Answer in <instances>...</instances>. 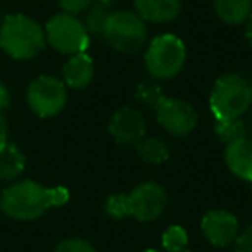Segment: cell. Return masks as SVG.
Masks as SVG:
<instances>
[{"label":"cell","mask_w":252,"mask_h":252,"mask_svg":"<svg viewBox=\"0 0 252 252\" xmlns=\"http://www.w3.org/2000/svg\"><path fill=\"white\" fill-rule=\"evenodd\" d=\"M67 199L69 192L64 187L45 189L33 180H25L0 193V209L12 220L33 221L43 216L50 207L66 204Z\"/></svg>","instance_id":"1"},{"label":"cell","mask_w":252,"mask_h":252,"mask_svg":"<svg viewBox=\"0 0 252 252\" xmlns=\"http://www.w3.org/2000/svg\"><path fill=\"white\" fill-rule=\"evenodd\" d=\"M45 43L43 28L25 14L7 16L0 25V47L12 59H33L45 49Z\"/></svg>","instance_id":"2"},{"label":"cell","mask_w":252,"mask_h":252,"mask_svg":"<svg viewBox=\"0 0 252 252\" xmlns=\"http://www.w3.org/2000/svg\"><path fill=\"white\" fill-rule=\"evenodd\" d=\"M209 107L216 119L242 118L252 107V83L237 73L223 74L211 90Z\"/></svg>","instance_id":"3"},{"label":"cell","mask_w":252,"mask_h":252,"mask_svg":"<svg viewBox=\"0 0 252 252\" xmlns=\"http://www.w3.org/2000/svg\"><path fill=\"white\" fill-rule=\"evenodd\" d=\"M187 63V47L171 33L159 35L149 43L144 56L145 69L156 81H166L180 74Z\"/></svg>","instance_id":"4"},{"label":"cell","mask_w":252,"mask_h":252,"mask_svg":"<svg viewBox=\"0 0 252 252\" xmlns=\"http://www.w3.org/2000/svg\"><path fill=\"white\" fill-rule=\"evenodd\" d=\"M105 43L119 54H137L147 43L145 21L133 11H116L109 16L104 28Z\"/></svg>","instance_id":"5"},{"label":"cell","mask_w":252,"mask_h":252,"mask_svg":"<svg viewBox=\"0 0 252 252\" xmlns=\"http://www.w3.org/2000/svg\"><path fill=\"white\" fill-rule=\"evenodd\" d=\"M45 40L54 50L64 56L87 52L90 47V35L85 25L71 14H57L49 19L45 26Z\"/></svg>","instance_id":"6"},{"label":"cell","mask_w":252,"mask_h":252,"mask_svg":"<svg viewBox=\"0 0 252 252\" xmlns=\"http://www.w3.org/2000/svg\"><path fill=\"white\" fill-rule=\"evenodd\" d=\"M28 105L40 118H52L63 112L67 102V90L64 81L54 76H38L26 92Z\"/></svg>","instance_id":"7"},{"label":"cell","mask_w":252,"mask_h":252,"mask_svg":"<svg viewBox=\"0 0 252 252\" xmlns=\"http://www.w3.org/2000/svg\"><path fill=\"white\" fill-rule=\"evenodd\" d=\"M158 123L171 137L183 138L195 130L199 114L195 107L178 97H166L156 109Z\"/></svg>","instance_id":"8"},{"label":"cell","mask_w":252,"mask_h":252,"mask_svg":"<svg viewBox=\"0 0 252 252\" xmlns=\"http://www.w3.org/2000/svg\"><path fill=\"white\" fill-rule=\"evenodd\" d=\"M168 206V193L158 182H144L128 193L130 216L142 223L156 221Z\"/></svg>","instance_id":"9"},{"label":"cell","mask_w":252,"mask_h":252,"mask_svg":"<svg viewBox=\"0 0 252 252\" xmlns=\"http://www.w3.org/2000/svg\"><path fill=\"white\" fill-rule=\"evenodd\" d=\"M147 131V123L138 109L121 107L109 119V133L118 144L137 145Z\"/></svg>","instance_id":"10"},{"label":"cell","mask_w":252,"mask_h":252,"mask_svg":"<svg viewBox=\"0 0 252 252\" xmlns=\"http://www.w3.org/2000/svg\"><path fill=\"white\" fill-rule=\"evenodd\" d=\"M200 230L206 240L214 247H226L231 242L237 240L240 224L235 214L224 209L209 211L202 216Z\"/></svg>","instance_id":"11"},{"label":"cell","mask_w":252,"mask_h":252,"mask_svg":"<svg viewBox=\"0 0 252 252\" xmlns=\"http://www.w3.org/2000/svg\"><path fill=\"white\" fill-rule=\"evenodd\" d=\"M224 162L237 178L252 183V140L240 138L224 147Z\"/></svg>","instance_id":"12"},{"label":"cell","mask_w":252,"mask_h":252,"mask_svg":"<svg viewBox=\"0 0 252 252\" xmlns=\"http://www.w3.org/2000/svg\"><path fill=\"white\" fill-rule=\"evenodd\" d=\"M135 9L144 21L166 25L180 16L182 0H135Z\"/></svg>","instance_id":"13"},{"label":"cell","mask_w":252,"mask_h":252,"mask_svg":"<svg viewBox=\"0 0 252 252\" xmlns=\"http://www.w3.org/2000/svg\"><path fill=\"white\" fill-rule=\"evenodd\" d=\"M94 74H95L94 61H92V57L87 52H80L71 56L63 67L64 85L74 88V90L87 88L92 83V80H94Z\"/></svg>","instance_id":"14"},{"label":"cell","mask_w":252,"mask_h":252,"mask_svg":"<svg viewBox=\"0 0 252 252\" xmlns=\"http://www.w3.org/2000/svg\"><path fill=\"white\" fill-rule=\"evenodd\" d=\"M26 168V158L14 144H0V182H14Z\"/></svg>","instance_id":"15"},{"label":"cell","mask_w":252,"mask_h":252,"mask_svg":"<svg viewBox=\"0 0 252 252\" xmlns=\"http://www.w3.org/2000/svg\"><path fill=\"white\" fill-rule=\"evenodd\" d=\"M214 11L226 25H244L252 12V0H214Z\"/></svg>","instance_id":"16"},{"label":"cell","mask_w":252,"mask_h":252,"mask_svg":"<svg viewBox=\"0 0 252 252\" xmlns=\"http://www.w3.org/2000/svg\"><path fill=\"white\" fill-rule=\"evenodd\" d=\"M137 154L145 164H162L169 159V145L159 137H144L137 145Z\"/></svg>","instance_id":"17"},{"label":"cell","mask_w":252,"mask_h":252,"mask_svg":"<svg viewBox=\"0 0 252 252\" xmlns=\"http://www.w3.org/2000/svg\"><path fill=\"white\" fill-rule=\"evenodd\" d=\"M214 133L224 145L240 138H247V123L242 118L235 119H216L214 118Z\"/></svg>","instance_id":"18"},{"label":"cell","mask_w":252,"mask_h":252,"mask_svg":"<svg viewBox=\"0 0 252 252\" xmlns=\"http://www.w3.org/2000/svg\"><path fill=\"white\" fill-rule=\"evenodd\" d=\"M111 5L112 4H104V2H94V4L90 5V9L87 11V16H85V23H83L88 35L102 36L105 23H107L109 16L112 14Z\"/></svg>","instance_id":"19"},{"label":"cell","mask_w":252,"mask_h":252,"mask_svg":"<svg viewBox=\"0 0 252 252\" xmlns=\"http://www.w3.org/2000/svg\"><path fill=\"white\" fill-rule=\"evenodd\" d=\"M135 98H137L142 105L156 111V109L159 107V104L166 98V95L156 80H144L135 88Z\"/></svg>","instance_id":"20"},{"label":"cell","mask_w":252,"mask_h":252,"mask_svg":"<svg viewBox=\"0 0 252 252\" xmlns=\"http://www.w3.org/2000/svg\"><path fill=\"white\" fill-rule=\"evenodd\" d=\"M187 244H189V233L180 224L166 228V231L162 233V247L168 252H178L182 249H187Z\"/></svg>","instance_id":"21"},{"label":"cell","mask_w":252,"mask_h":252,"mask_svg":"<svg viewBox=\"0 0 252 252\" xmlns=\"http://www.w3.org/2000/svg\"><path fill=\"white\" fill-rule=\"evenodd\" d=\"M104 211L112 220H123V218L130 216L128 211V195L126 193H112L105 199Z\"/></svg>","instance_id":"22"},{"label":"cell","mask_w":252,"mask_h":252,"mask_svg":"<svg viewBox=\"0 0 252 252\" xmlns=\"http://www.w3.org/2000/svg\"><path fill=\"white\" fill-rule=\"evenodd\" d=\"M54 252H97V251L85 238H66V240L57 244Z\"/></svg>","instance_id":"23"},{"label":"cell","mask_w":252,"mask_h":252,"mask_svg":"<svg viewBox=\"0 0 252 252\" xmlns=\"http://www.w3.org/2000/svg\"><path fill=\"white\" fill-rule=\"evenodd\" d=\"M94 2L95 0H59V5L64 14L78 16L81 12H87Z\"/></svg>","instance_id":"24"},{"label":"cell","mask_w":252,"mask_h":252,"mask_svg":"<svg viewBox=\"0 0 252 252\" xmlns=\"http://www.w3.org/2000/svg\"><path fill=\"white\" fill-rule=\"evenodd\" d=\"M235 252H252V226L245 228L235 240Z\"/></svg>","instance_id":"25"},{"label":"cell","mask_w":252,"mask_h":252,"mask_svg":"<svg viewBox=\"0 0 252 252\" xmlns=\"http://www.w3.org/2000/svg\"><path fill=\"white\" fill-rule=\"evenodd\" d=\"M7 137H9V125H7V119L5 116L0 112V144L2 142H7Z\"/></svg>","instance_id":"26"},{"label":"cell","mask_w":252,"mask_h":252,"mask_svg":"<svg viewBox=\"0 0 252 252\" xmlns=\"http://www.w3.org/2000/svg\"><path fill=\"white\" fill-rule=\"evenodd\" d=\"M9 100H11V97H9L7 88H5L4 85L0 83V112H2L5 107H7V105H9Z\"/></svg>","instance_id":"27"},{"label":"cell","mask_w":252,"mask_h":252,"mask_svg":"<svg viewBox=\"0 0 252 252\" xmlns=\"http://www.w3.org/2000/svg\"><path fill=\"white\" fill-rule=\"evenodd\" d=\"M245 23H247V26H245V36H247L249 43H251V47H252V12Z\"/></svg>","instance_id":"28"},{"label":"cell","mask_w":252,"mask_h":252,"mask_svg":"<svg viewBox=\"0 0 252 252\" xmlns=\"http://www.w3.org/2000/svg\"><path fill=\"white\" fill-rule=\"evenodd\" d=\"M95 2H104V4H112L114 0H95Z\"/></svg>","instance_id":"29"},{"label":"cell","mask_w":252,"mask_h":252,"mask_svg":"<svg viewBox=\"0 0 252 252\" xmlns=\"http://www.w3.org/2000/svg\"><path fill=\"white\" fill-rule=\"evenodd\" d=\"M142 252H159V251H156V249H145V251H142Z\"/></svg>","instance_id":"30"},{"label":"cell","mask_w":252,"mask_h":252,"mask_svg":"<svg viewBox=\"0 0 252 252\" xmlns=\"http://www.w3.org/2000/svg\"><path fill=\"white\" fill-rule=\"evenodd\" d=\"M178 252H193V251H189V249H182V251H178Z\"/></svg>","instance_id":"31"},{"label":"cell","mask_w":252,"mask_h":252,"mask_svg":"<svg viewBox=\"0 0 252 252\" xmlns=\"http://www.w3.org/2000/svg\"><path fill=\"white\" fill-rule=\"evenodd\" d=\"M0 25H2V19H0Z\"/></svg>","instance_id":"32"}]
</instances>
